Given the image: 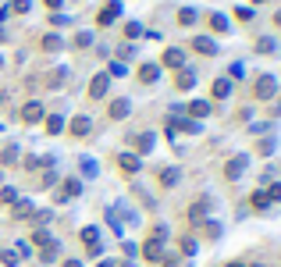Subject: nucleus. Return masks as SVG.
I'll use <instances>...</instances> for the list:
<instances>
[{
  "label": "nucleus",
  "instance_id": "20e7f679",
  "mask_svg": "<svg viewBox=\"0 0 281 267\" xmlns=\"http://www.w3.org/2000/svg\"><path fill=\"white\" fill-rule=\"evenodd\" d=\"M142 257H146L149 264H160V260H164V239H153V235H149V239L142 242Z\"/></svg>",
  "mask_w": 281,
  "mask_h": 267
},
{
  "label": "nucleus",
  "instance_id": "f257e3e1",
  "mask_svg": "<svg viewBox=\"0 0 281 267\" xmlns=\"http://www.w3.org/2000/svg\"><path fill=\"white\" fill-rule=\"evenodd\" d=\"M274 93H278V75H271V71L256 75V82H253V96H256V100H271Z\"/></svg>",
  "mask_w": 281,
  "mask_h": 267
},
{
  "label": "nucleus",
  "instance_id": "5701e85b",
  "mask_svg": "<svg viewBox=\"0 0 281 267\" xmlns=\"http://www.w3.org/2000/svg\"><path fill=\"white\" fill-rule=\"evenodd\" d=\"M32 214H36V210H32V203H29V200L14 203V217H18V221H21V217H32Z\"/></svg>",
  "mask_w": 281,
  "mask_h": 267
},
{
  "label": "nucleus",
  "instance_id": "aec40b11",
  "mask_svg": "<svg viewBox=\"0 0 281 267\" xmlns=\"http://www.w3.org/2000/svg\"><path fill=\"white\" fill-rule=\"evenodd\" d=\"M196 18H200V11H196V7H182V11H178V25H185V29H189V25H196Z\"/></svg>",
  "mask_w": 281,
  "mask_h": 267
},
{
  "label": "nucleus",
  "instance_id": "58836bf2",
  "mask_svg": "<svg viewBox=\"0 0 281 267\" xmlns=\"http://www.w3.org/2000/svg\"><path fill=\"white\" fill-rule=\"evenodd\" d=\"M274 25H281V11H278V14H274Z\"/></svg>",
  "mask_w": 281,
  "mask_h": 267
},
{
  "label": "nucleus",
  "instance_id": "412c9836",
  "mask_svg": "<svg viewBox=\"0 0 281 267\" xmlns=\"http://www.w3.org/2000/svg\"><path fill=\"white\" fill-rule=\"evenodd\" d=\"M207 114H210V104L207 100H192L189 104V118H207Z\"/></svg>",
  "mask_w": 281,
  "mask_h": 267
},
{
  "label": "nucleus",
  "instance_id": "7c9ffc66",
  "mask_svg": "<svg viewBox=\"0 0 281 267\" xmlns=\"http://www.w3.org/2000/svg\"><path fill=\"white\" fill-rule=\"evenodd\" d=\"M235 18L239 22H253V7H235Z\"/></svg>",
  "mask_w": 281,
  "mask_h": 267
},
{
  "label": "nucleus",
  "instance_id": "bb28decb",
  "mask_svg": "<svg viewBox=\"0 0 281 267\" xmlns=\"http://www.w3.org/2000/svg\"><path fill=\"white\" fill-rule=\"evenodd\" d=\"M0 164H18V146H4V153H0Z\"/></svg>",
  "mask_w": 281,
  "mask_h": 267
},
{
  "label": "nucleus",
  "instance_id": "ea45409f",
  "mask_svg": "<svg viewBox=\"0 0 281 267\" xmlns=\"http://www.w3.org/2000/svg\"><path fill=\"white\" fill-rule=\"evenodd\" d=\"M224 267H246V264H239V260H235V264H224Z\"/></svg>",
  "mask_w": 281,
  "mask_h": 267
},
{
  "label": "nucleus",
  "instance_id": "39448f33",
  "mask_svg": "<svg viewBox=\"0 0 281 267\" xmlns=\"http://www.w3.org/2000/svg\"><path fill=\"white\" fill-rule=\"evenodd\" d=\"M118 14H121V4H118V0H111V4H103V7H100L96 25H100V29H103V25H114V22H118Z\"/></svg>",
  "mask_w": 281,
  "mask_h": 267
},
{
  "label": "nucleus",
  "instance_id": "c9c22d12",
  "mask_svg": "<svg viewBox=\"0 0 281 267\" xmlns=\"http://www.w3.org/2000/svg\"><path fill=\"white\" fill-rule=\"evenodd\" d=\"M271 200H281V186H271V193H267Z\"/></svg>",
  "mask_w": 281,
  "mask_h": 267
},
{
  "label": "nucleus",
  "instance_id": "4be33fe9",
  "mask_svg": "<svg viewBox=\"0 0 281 267\" xmlns=\"http://www.w3.org/2000/svg\"><path fill=\"white\" fill-rule=\"evenodd\" d=\"M210 29H213V32H221V36L228 32V18H224L221 11H213V14H210Z\"/></svg>",
  "mask_w": 281,
  "mask_h": 267
},
{
  "label": "nucleus",
  "instance_id": "393cba45",
  "mask_svg": "<svg viewBox=\"0 0 281 267\" xmlns=\"http://www.w3.org/2000/svg\"><path fill=\"white\" fill-rule=\"evenodd\" d=\"M253 210H267V207H271V196H267V193H253Z\"/></svg>",
  "mask_w": 281,
  "mask_h": 267
},
{
  "label": "nucleus",
  "instance_id": "6e6552de",
  "mask_svg": "<svg viewBox=\"0 0 281 267\" xmlns=\"http://www.w3.org/2000/svg\"><path fill=\"white\" fill-rule=\"evenodd\" d=\"M89 132H93V121H89L85 114H78V118H71V125H68V135H75V139H85Z\"/></svg>",
  "mask_w": 281,
  "mask_h": 267
},
{
  "label": "nucleus",
  "instance_id": "0eeeda50",
  "mask_svg": "<svg viewBox=\"0 0 281 267\" xmlns=\"http://www.w3.org/2000/svg\"><path fill=\"white\" fill-rule=\"evenodd\" d=\"M21 121H25V125H36V121H43V104H39V100H29V104L21 107Z\"/></svg>",
  "mask_w": 281,
  "mask_h": 267
},
{
  "label": "nucleus",
  "instance_id": "9b49d317",
  "mask_svg": "<svg viewBox=\"0 0 281 267\" xmlns=\"http://www.w3.org/2000/svg\"><path fill=\"white\" fill-rule=\"evenodd\" d=\"M178 178H182V171H178V168H160V175H157V182H160L164 189H175V186H178Z\"/></svg>",
  "mask_w": 281,
  "mask_h": 267
},
{
  "label": "nucleus",
  "instance_id": "b1692460",
  "mask_svg": "<svg viewBox=\"0 0 281 267\" xmlns=\"http://www.w3.org/2000/svg\"><path fill=\"white\" fill-rule=\"evenodd\" d=\"M61 129H64L61 114H50V118H47V132H50V135H61Z\"/></svg>",
  "mask_w": 281,
  "mask_h": 267
},
{
  "label": "nucleus",
  "instance_id": "2f4dec72",
  "mask_svg": "<svg viewBox=\"0 0 281 267\" xmlns=\"http://www.w3.org/2000/svg\"><path fill=\"white\" fill-rule=\"evenodd\" d=\"M61 47H64V43H61L57 36H47V39H43V50H61Z\"/></svg>",
  "mask_w": 281,
  "mask_h": 267
},
{
  "label": "nucleus",
  "instance_id": "a878e982",
  "mask_svg": "<svg viewBox=\"0 0 281 267\" xmlns=\"http://www.w3.org/2000/svg\"><path fill=\"white\" fill-rule=\"evenodd\" d=\"M274 47H278V43H274L271 36H264V39H256V54H274Z\"/></svg>",
  "mask_w": 281,
  "mask_h": 267
},
{
  "label": "nucleus",
  "instance_id": "473e14b6",
  "mask_svg": "<svg viewBox=\"0 0 281 267\" xmlns=\"http://www.w3.org/2000/svg\"><path fill=\"white\" fill-rule=\"evenodd\" d=\"M139 32H142V25H139V22H128V25H125V36H128V39H136Z\"/></svg>",
  "mask_w": 281,
  "mask_h": 267
},
{
  "label": "nucleus",
  "instance_id": "f3484780",
  "mask_svg": "<svg viewBox=\"0 0 281 267\" xmlns=\"http://www.w3.org/2000/svg\"><path fill=\"white\" fill-rule=\"evenodd\" d=\"M192 86H196V71H189V68H178L175 89H192Z\"/></svg>",
  "mask_w": 281,
  "mask_h": 267
},
{
  "label": "nucleus",
  "instance_id": "4c0bfd02",
  "mask_svg": "<svg viewBox=\"0 0 281 267\" xmlns=\"http://www.w3.org/2000/svg\"><path fill=\"white\" fill-rule=\"evenodd\" d=\"M64 267H82V264H78V260H64Z\"/></svg>",
  "mask_w": 281,
  "mask_h": 267
},
{
  "label": "nucleus",
  "instance_id": "423d86ee",
  "mask_svg": "<svg viewBox=\"0 0 281 267\" xmlns=\"http://www.w3.org/2000/svg\"><path fill=\"white\" fill-rule=\"evenodd\" d=\"M246 168H249V157H246V153H239V157H231V160L224 164V178H228V182H235Z\"/></svg>",
  "mask_w": 281,
  "mask_h": 267
},
{
  "label": "nucleus",
  "instance_id": "c756f323",
  "mask_svg": "<svg viewBox=\"0 0 281 267\" xmlns=\"http://www.w3.org/2000/svg\"><path fill=\"white\" fill-rule=\"evenodd\" d=\"M29 7H32L29 0H11V7H7V11H14V14H25Z\"/></svg>",
  "mask_w": 281,
  "mask_h": 267
},
{
  "label": "nucleus",
  "instance_id": "f704fd0d",
  "mask_svg": "<svg viewBox=\"0 0 281 267\" xmlns=\"http://www.w3.org/2000/svg\"><path fill=\"white\" fill-rule=\"evenodd\" d=\"M260 153H264V157H271V153H274V142H271V139H264V142H260Z\"/></svg>",
  "mask_w": 281,
  "mask_h": 267
},
{
  "label": "nucleus",
  "instance_id": "4468645a",
  "mask_svg": "<svg viewBox=\"0 0 281 267\" xmlns=\"http://www.w3.org/2000/svg\"><path fill=\"white\" fill-rule=\"evenodd\" d=\"M82 242H85V250H89L93 257L100 253V232H96V228H82Z\"/></svg>",
  "mask_w": 281,
  "mask_h": 267
},
{
  "label": "nucleus",
  "instance_id": "6ab92c4d",
  "mask_svg": "<svg viewBox=\"0 0 281 267\" xmlns=\"http://www.w3.org/2000/svg\"><path fill=\"white\" fill-rule=\"evenodd\" d=\"M78 193H82V182H78V178H64V186H61V200L78 196Z\"/></svg>",
  "mask_w": 281,
  "mask_h": 267
},
{
  "label": "nucleus",
  "instance_id": "2eb2a0df",
  "mask_svg": "<svg viewBox=\"0 0 281 267\" xmlns=\"http://www.w3.org/2000/svg\"><path fill=\"white\" fill-rule=\"evenodd\" d=\"M210 96L213 100H228V96H231V82H228V78H213Z\"/></svg>",
  "mask_w": 281,
  "mask_h": 267
},
{
  "label": "nucleus",
  "instance_id": "9d476101",
  "mask_svg": "<svg viewBox=\"0 0 281 267\" xmlns=\"http://www.w3.org/2000/svg\"><path fill=\"white\" fill-rule=\"evenodd\" d=\"M192 50L203 54V57H213L217 54V43H213L210 36H192Z\"/></svg>",
  "mask_w": 281,
  "mask_h": 267
},
{
  "label": "nucleus",
  "instance_id": "a211bd4d",
  "mask_svg": "<svg viewBox=\"0 0 281 267\" xmlns=\"http://www.w3.org/2000/svg\"><path fill=\"white\" fill-rule=\"evenodd\" d=\"M157 78H160V68H157V65H142L139 68V82H142V86H153Z\"/></svg>",
  "mask_w": 281,
  "mask_h": 267
},
{
  "label": "nucleus",
  "instance_id": "1a4fd4ad",
  "mask_svg": "<svg viewBox=\"0 0 281 267\" xmlns=\"http://www.w3.org/2000/svg\"><path fill=\"white\" fill-rule=\"evenodd\" d=\"M128 111H132V104L121 96V100H111V107H107V118H111V121H121V118H128Z\"/></svg>",
  "mask_w": 281,
  "mask_h": 267
},
{
  "label": "nucleus",
  "instance_id": "a19ab883",
  "mask_svg": "<svg viewBox=\"0 0 281 267\" xmlns=\"http://www.w3.org/2000/svg\"><path fill=\"white\" fill-rule=\"evenodd\" d=\"M0 104H4V93H0Z\"/></svg>",
  "mask_w": 281,
  "mask_h": 267
},
{
  "label": "nucleus",
  "instance_id": "f8f14e48",
  "mask_svg": "<svg viewBox=\"0 0 281 267\" xmlns=\"http://www.w3.org/2000/svg\"><path fill=\"white\" fill-rule=\"evenodd\" d=\"M118 168H121L125 175H136V171L142 168V160L136 157V153H121V157H118Z\"/></svg>",
  "mask_w": 281,
  "mask_h": 267
},
{
  "label": "nucleus",
  "instance_id": "ddd939ff",
  "mask_svg": "<svg viewBox=\"0 0 281 267\" xmlns=\"http://www.w3.org/2000/svg\"><path fill=\"white\" fill-rule=\"evenodd\" d=\"M153 142H157V139H153V132H139V135H132L136 157H139V153H149V150H153Z\"/></svg>",
  "mask_w": 281,
  "mask_h": 267
},
{
  "label": "nucleus",
  "instance_id": "f03ea898",
  "mask_svg": "<svg viewBox=\"0 0 281 267\" xmlns=\"http://www.w3.org/2000/svg\"><path fill=\"white\" fill-rule=\"evenodd\" d=\"M182 65H185V50H182V47H167V50L160 54V65L157 68H171V71H178Z\"/></svg>",
  "mask_w": 281,
  "mask_h": 267
},
{
  "label": "nucleus",
  "instance_id": "e433bc0d",
  "mask_svg": "<svg viewBox=\"0 0 281 267\" xmlns=\"http://www.w3.org/2000/svg\"><path fill=\"white\" fill-rule=\"evenodd\" d=\"M43 4H47L50 11H57V7H61V0H43Z\"/></svg>",
  "mask_w": 281,
  "mask_h": 267
},
{
  "label": "nucleus",
  "instance_id": "72a5a7b5",
  "mask_svg": "<svg viewBox=\"0 0 281 267\" xmlns=\"http://www.w3.org/2000/svg\"><path fill=\"white\" fill-rule=\"evenodd\" d=\"M89 43H93L89 32H78V36H75V47H89Z\"/></svg>",
  "mask_w": 281,
  "mask_h": 267
},
{
  "label": "nucleus",
  "instance_id": "cd10ccee",
  "mask_svg": "<svg viewBox=\"0 0 281 267\" xmlns=\"http://www.w3.org/2000/svg\"><path fill=\"white\" fill-rule=\"evenodd\" d=\"M0 264L14 267V264H18V253H14V250H0Z\"/></svg>",
  "mask_w": 281,
  "mask_h": 267
},
{
  "label": "nucleus",
  "instance_id": "c85d7f7f",
  "mask_svg": "<svg viewBox=\"0 0 281 267\" xmlns=\"http://www.w3.org/2000/svg\"><path fill=\"white\" fill-rule=\"evenodd\" d=\"M0 203H18V193H14L11 186H4V189H0Z\"/></svg>",
  "mask_w": 281,
  "mask_h": 267
},
{
  "label": "nucleus",
  "instance_id": "dca6fc26",
  "mask_svg": "<svg viewBox=\"0 0 281 267\" xmlns=\"http://www.w3.org/2000/svg\"><path fill=\"white\" fill-rule=\"evenodd\" d=\"M207 207H210V200H196L192 207H189V221H192V224L207 221Z\"/></svg>",
  "mask_w": 281,
  "mask_h": 267
},
{
  "label": "nucleus",
  "instance_id": "7ed1b4c3",
  "mask_svg": "<svg viewBox=\"0 0 281 267\" xmlns=\"http://www.w3.org/2000/svg\"><path fill=\"white\" fill-rule=\"evenodd\" d=\"M107 89H111V75H107V71L93 75V82H89V100H103Z\"/></svg>",
  "mask_w": 281,
  "mask_h": 267
}]
</instances>
